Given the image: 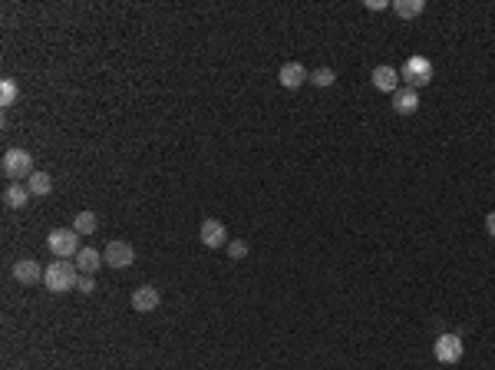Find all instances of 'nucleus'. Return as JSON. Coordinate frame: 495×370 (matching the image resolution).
Listing matches in <instances>:
<instances>
[{
    "label": "nucleus",
    "mask_w": 495,
    "mask_h": 370,
    "mask_svg": "<svg viewBox=\"0 0 495 370\" xmlns=\"http://www.w3.org/2000/svg\"><path fill=\"white\" fill-rule=\"evenodd\" d=\"M426 10V0H393V14L403 17V20H413Z\"/></svg>",
    "instance_id": "15"
},
{
    "label": "nucleus",
    "mask_w": 495,
    "mask_h": 370,
    "mask_svg": "<svg viewBox=\"0 0 495 370\" xmlns=\"http://www.w3.org/2000/svg\"><path fill=\"white\" fill-rule=\"evenodd\" d=\"M30 198H33L30 189H27V185H20V182H14V185H7V189H3V205L7 208H23Z\"/></svg>",
    "instance_id": "13"
},
{
    "label": "nucleus",
    "mask_w": 495,
    "mask_h": 370,
    "mask_svg": "<svg viewBox=\"0 0 495 370\" xmlns=\"http://www.w3.org/2000/svg\"><path fill=\"white\" fill-rule=\"evenodd\" d=\"M198 235H202V245H205V248H222V245H228V228L218 222V219H205L202 228H198Z\"/></svg>",
    "instance_id": "7"
},
{
    "label": "nucleus",
    "mask_w": 495,
    "mask_h": 370,
    "mask_svg": "<svg viewBox=\"0 0 495 370\" xmlns=\"http://www.w3.org/2000/svg\"><path fill=\"white\" fill-rule=\"evenodd\" d=\"M46 245H50V252L57 255V258H76L79 255V235H76L73 228H53L50 235H46Z\"/></svg>",
    "instance_id": "4"
},
{
    "label": "nucleus",
    "mask_w": 495,
    "mask_h": 370,
    "mask_svg": "<svg viewBox=\"0 0 495 370\" xmlns=\"http://www.w3.org/2000/svg\"><path fill=\"white\" fill-rule=\"evenodd\" d=\"M393 109L400 116H413L420 109V89H409V86H400L393 93Z\"/></svg>",
    "instance_id": "10"
},
{
    "label": "nucleus",
    "mask_w": 495,
    "mask_h": 370,
    "mask_svg": "<svg viewBox=\"0 0 495 370\" xmlns=\"http://www.w3.org/2000/svg\"><path fill=\"white\" fill-rule=\"evenodd\" d=\"M43 284H46V291H53V295L76 291V284H79V268L70 265V261H63V258H57L53 265H46Z\"/></svg>",
    "instance_id": "1"
},
{
    "label": "nucleus",
    "mask_w": 495,
    "mask_h": 370,
    "mask_svg": "<svg viewBox=\"0 0 495 370\" xmlns=\"http://www.w3.org/2000/svg\"><path fill=\"white\" fill-rule=\"evenodd\" d=\"M0 169H3V176L10 178V182H27L37 172L33 169V156L27 149H7L3 159H0Z\"/></svg>",
    "instance_id": "2"
},
{
    "label": "nucleus",
    "mask_w": 495,
    "mask_h": 370,
    "mask_svg": "<svg viewBox=\"0 0 495 370\" xmlns=\"http://www.w3.org/2000/svg\"><path fill=\"white\" fill-rule=\"evenodd\" d=\"M99 265H106V261L99 258L96 248H79V255H76V268H79V275H96Z\"/></svg>",
    "instance_id": "14"
},
{
    "label": "nucleus",
    "mask_w": 495,
    "mask_h": 370,
    "mask_svg": "<svg viewBox=\"0 0 495 370\" xmlns=\"http://www.w3.org/2000/svg\"><path fill=\"white\" fill-rule=\"evenodd\" d=\"M17 96H20V93H17V83L10 80V76H3V80H0V106H3V109L14 106Z\"/></svg>",
    "instance_id": "19"
},
{
    "label": "nucleus",
    "mask_w": 495,
    "mask_h": 370,
    "mask_svg": "<svg viewBox=\"0 0 495 370\" xmlns=\"http://www.w3.org/2000/svg\"><path fill=\"white\" fill-rule=\"evenodd\" d=\"M225 248H228V258H231V261H241V258H248V241H241V238H231Z\"/></svg>",
    "instance_id": "20"
},
{
    "label": "nucleus",
    "mask_w": 495,
    "mask_h": 370,
    "mask_svg": "<svg viewBox=\"0 0 495 370\" xmlns=\"http://www.w3.org/2000/svg\"><path fill=\"white\" fill-rule=\"evenodd\" d=\"M76 291H79V295H93V291H96V281H93V275H79V284H76Z\"/></svg>",
    "instance_id": "21"
},
{
    "label": "nucleus",
    "mask_w": 495,
    "mask_h": 370,
    "mask_svg": "<svg viewBox=\"0 0 495 370\" xmlns=\"http://www.w3.org/2000/svg\"><path fill=\"white\" fill-rule=\"evenodd\" d=\"M463 337H456V334H439L433 344V354L439 364H459L463 360Z\"/></svg>",
    "instance_id": "5"
},
{
    "label": "nucleus",
    "mask_w": 495,
    "mask_h": 370,
    "mask_svg": "<svg viewBox=\"0 0 495 370\" xmlns=\"http://www.w3.org/2000/svg\"><path fill=\"white\" fill-rule=\"evenodd\" d=\"M367 7H370V10H383V7H387V0H367Z\"/></svg>",
    "instance_id": "23"
},
{
    "label": "nucleus",
    "mask_w": 495,
    "mask_h": 370,
    "mask_svg": "<svg viewBox=\"0 0 495 370\" xmlns=\"http://www.w3.org/2000/svg\"><path fill=\"white\" fill-rule=\"evenodd\" d=\"M278 80H281L284 89H300L311 80V73H307V66H300V63H284V66L278 70Z\"/></svg>",
    "instance_id": "11"
},
{
    "label": "nucleus",
    "mask_w": 495,
    "mask_h": 370,
    "mask_svg": "<svg viewBox=\"0 0 495 370\" xmlns=\"http://www.w3.org/2000/svg\"><path fill=\"white\" fill-rule=\"evenodd\" d=\"M96 228H99V222H96V215H93V212H76V219H73L76 235H93Z\"/></svg>",
    "instance_id": "17"
},
{
    "label": "nucleus",
    "mask_w": 495,
    "mask_h": 370,
    "mask_svg": "<svg viewBox=\"0 0 495 370\" xmlns=\"http://www.w3.org/2000/svg\"><path fill=\"white\" fill-rule=\"evenodd\" d=\"M400 80H406L409 89L426 86V83H433V63L426 57H409L403 66H400Z\"/></svg>",
    "instance_id": "3"
},
{
    "label": "nucleus",
    "mask_w": 495,
    "mask_h": 370,
    "mask_svg": "<svg viewBox=\"0 0 495 370\" xmlns=\"http://www.w3.org/2000/svg\"><path fill=\"white\" fill-rule=\"evenodd\" d=\"M159 304H162V295H159L152 284H142V288H135V291H133V311L152 314Z\"/></svg>",
    "instance_id": "8"
},
{
    "label": "nucleus",
    "mask_w": 495,
    "mask_h": 370,
    "mask_svg": "<svg viewBox=\"0 0 495 370\" xmlns=\"http://www.w3.org/2000/svg\"><path fill=\"white\" fill-rule=\"evenodd\" d=\"M14 278L20 284L43 281V265H40V261H33V258H23V261H17V265H14Z\"/></svg>",
    "instance_id": "12"
},
{
    "label": "nucleus",
    "mask_w": 495,
    "mask_h": 370,
    "mask_svg": "<svg viewBox=\"0 0 495 370\" xmlns=\"http://www.w3.org/2000/svg\"><path fill=\"white\" fill-rule=\"evenodd\" d=\"M485 232H489V238H495V212L485 215Z\"/></svg>",
    "instance_id": "22"
},
{
    "label": "nucleus",
    "mask_w": 495,
    "mask_h": 370,
    "mask_svg": "<svg viewBox=\"0 0 495 370\" xmlns=\"http://www.w3.org/2000/svg\"><path fill=\"white\" fill-rule=\"evenodd\" d=\"M311 83H314L317 89H330L337 83V73H333L330 66H317V70H311Z\"/></svg>",
    "instance_id": "18"
},
{
    "label": "nucleus",
    "mask_w": 495,
    "mask_h": 370,
    "mask_svg": "<svg viewBox=\"0 0 495 370\" xmlns=\"http://www.w3.org/2000/svg\"><path fill=\"white\" fill-rule=\"evenodd\" d=\"M370 80H373V86L380 89V93H396L400 89V70H393L390 63H380L373 73H370Z\"/></svg>",
    "instance_id": "9"
},
{
    "label": "nucleus",
    "mask_w": 495,
    "mask_h": 370,
    "mask_svg": "<svg viewBox=\"0 0 495 370\" xmlns=\"http://www.w3.org/2000/svg\"><path fill=\"white\" fill-rule=\"evenodd\" d=\"M103 261L109 268H116V271H122V268H133V261H135V248L129 245V241H109L106 245V252H103Z\"/></svg>",
    "instance_id": "6"
},
{
    "label": "nucleus",
    "mask_w": 495,
    "mask_h": 370,
    "mask_svg": "<svg viewBox=\"0 0 495 370\" xmlns=\"http://www.w3.org/2000/svg\"><path fill=\"white\" fill-rule=\"evenodd\" d=\"M27 189H30V195L43 198V195L53 192V178L46 176V172H33V176L27 178Z\"/></svg>",
    "instance_id": "16"
}]
</instances>
